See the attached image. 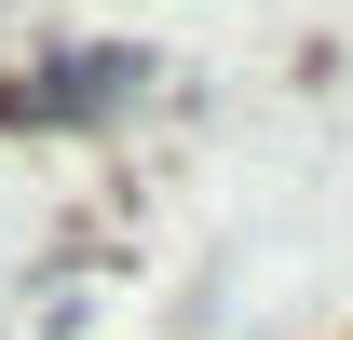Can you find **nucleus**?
<instances>
[{
	"instance_id": "nucleus-1",
	"label": "nucleus",
	"mask_w": 353,
	"mask_h": 340,
	"mask_svg": "<svg viewBox=\"0 0 353 340\" xmlns=\"http://www.w3.org/2000/svg\"><path fill=\"white\" fill-rule=\"evenodd\" d=\"M136 95H150V55L123 41H82V55H41V68H14V95H0V123H123Z\"/></svg>"
}]
</instances>
